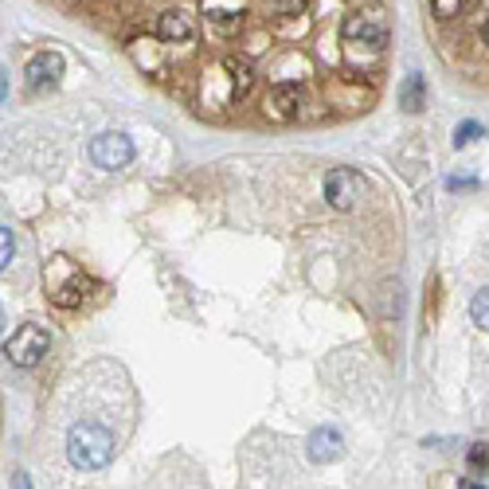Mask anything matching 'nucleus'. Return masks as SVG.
I'll return each mask as SVG.
<instances>
[{
  "label": "nucleus",
  "instance_id": "obj_7",
  "mask_svg": "<svg viewBox=\"0 0 489 489\" xmlns=\"http://www.w3.org/2000/svg\"><path fill=\"white\" fill-rule=\"evenodd\" d=\"M28 86L31 91H48V86H56L59 83V74H63V59L56 56V51H39L36 59L28 63Z\"/></svg>",
  "mask_w": 489,
  "mask_h": 489
},
{
  "label": "nucleus",
  "instance_id": "obj_6",
  "mask_svg": "<svg viewBox=\"0 0 489 489\" xmlns=\"http://www.w3.org/2000/svg\"><path fill=\"white\" fill-rule=\"evenodd\" d=\"M301 102H306V94H301L298 83H278L275 91L266 94L263 114L270 118V122H293V118L301 114Z\"/></svg>",
  "mask_w": 489,
  "mask_h": 489
},
{
  "label": "nucleus",
  "instance_id": "obj_1",
  "mask_svg": "<svg viewBox=\"0 0 489 489\" xmlns=\"http://www.w3.org/2000/svg\"><path fill=\"white\" fill-rule=\"evenodd\" d=\"M67 458L74 470H102L114 458V434L102 423H74L67 434Z\"/></svg>",
  "mask_w": 489,
  "mask_h": 489
},
{
  "label": "nucleus",
  "instance_id": "obj_19",
  "mask_svg": "<svg viewBox=\"0 0 489 489\" xmlns=\"http://www.w3.org/2000/svg\"><path fill=\"white\" fill-rule=\"evenodd\" d=\"M485 43H489V24H485Z\"/></svg>",
  "mask_w": 489,
  "mask_h": 489
},
{
  "label": "nucleus",
  "instance_id": "obj_11",
  "mask_svg": "<svg viewBox=\"0 0 489 489\" xmlns=\"http://www.w3.org/2000/svg\"><path fill=\"white\" fill-rule=\"evenodd\" d=\"M399 106L407 114H419L427 106V83H423V74H407L404 79V86H399Z\"/></svg>",
  "mask_w": 489,
  "mask_h": 489
},
{
  "label": "nucleus",
  "instance_id": "obj_5",
  "mask_svg": "<svg viewBox=\"0 0 489 489\" xmlns=\"http://www.w3.org/2000/svg\"><path fill=\"white\" fill-rule=\"evenodd\" d=\"M91 161L98 169H126L134 161V141L126 134H98L91 141Z\"/></svg>",
  "mask_w": 489,
  "mask_h": 489
},
{
  "label": "nucleus",
  "instance_id": "obj_18",
  "mask_svg": "<svg viewBox=\"0 0 489 489\" xmlns=\"http://www.w3.org/2000/svg\"><path fill=\"white\" fill-rule=\"evenodd\" d=\"M0 329H4V310H0Z\"/></svg>",
  "mask_w": 489,
  "mask_h": 489
},
{
  "label": "nucleus",
  "instance_id": "obj_15",
  "mask_svg": "<svg viewBox=\"0 0 489 489\" xmlns=\"http://www.w3.org/2000/svg\"><path fill=\"white\" fill-rule=\"evenodd\" d=\"M13 251H16V239L8 227H0V270H4L8 263H13Z\"/></svg>",
  "mask_w": 489,
  "mask_h": 489
},
{
  "label": "nucleus",
  "instance_id": "obj_3",
  "mask_svg": "<svg viewBox=\"0 0 489 489\" xmlns=\"http://www.w3.org/2000/svg\"><path fill=\"white\" fill-rule=\"evenodd\" d=\"M341 36L349 43H372V48H384L388 43V20L380 8H368V13H353L341 24Z\"/></svg>",
  "mask_w": 489,
  "mask_h": 489
},
{
  "label": "nucleus",
  "instance_id": "obj_16",
  "mask_svg": "<svg viewBox=\"0 0 489 489\" xmlns=\"http://www.w3.org/2000/svg\"><path fill=\"white\" fill-rule=\"evenodd\" d=\"M431 4H434V16L439 20H450L462 13V0H431Z\"/></svg>",
  "mask_w": 489,
  "mask_h": 489
},
{
  "label": "nucleus",
  "instance_id": "obj_9",
  "mask_svg": "<svg viewBox=\"0 0 489 489\" xmlns=\"http://www.w3.org/2000/svg\"><path fill=\"white\" fill-rule=\"evenodd\" d=\"M192 20H188V13H161V20H157V36H161V43H188L192 39Z\"/></svg>",
  "mask_w": 489,
  "mask_h": 489
},
{
  "label": "nucleus",
  "instance_id": "obj_10",
  "mask_svg": "<svg viewBox=\"0 0 489 489\" xmlns=\"http://www.w3.org/2000/svg\"><path fill=\"white\" fill-rule=\"evenodd\" d=\"M220 67L227 71V79H231V102H239V98H247L251 94V86H255V71H251V63L247 59H235V56H227Z\"/></svg>",
  "mask_w": 489,
  "mask_h": 489
},
{
  "label": "nucleus",
  "instance_id": "obj_13",
  "mask_svg": "<svg viewBox=\"0 0 489 489\" xmlns=\"http://www.w3.org/2000/svg\"><path fill=\"white\" fill-rule=\"evenodd\" d=\"M310 8V0H266V13L275 16H301Z\"/></svg>",
  "mask_w": 489,
  "mask_h": 489
},
{
  "label": "nucleus",
  "instance_id": "obj_17",
  "mask_svg": "<svg viewBox=\"0 0 489 489\" xmlns=\"http://www.w3.org/2000/svg\"><path fill=\"white\" fill-rule=\"evenodd\" d=\"M470 466H474V470H482V466H485V447H474L470 450Z\"/></svg>",
  "mask_w": 489,
  "mask_h": 489
},
{
  "label": "nucleus",
  "instance_id": "obj_8",
  "mask_svg": "<svg viewBox=\"0 0 489 489\" xmlns=\"http://www.w3.org/2000/svg\"><path fill=\"white\" fill-rule=\"evenodd\" d=\"M306 450H310V458H313V462H333V458H341L345 439H341V434H336L333 427H318V431L310 434Z\"/></svg>",
  "mask_w": 489,
  "mask_h": 489
},
{
  "label": "nucleus",
  "instance_id": "obj_4",
  "mask_svg": "<svg viewBox=\"0 0 489 489\" xmlns=\"http://www.w3.org/2000/svg\"><path fill=\"white\" fill-rule=\"evenodd\" d=\"M361 192H364V180L356 169H333L329 180H325V200H329V208H336V212H353Z\"/></svg>",
  "mask_w": 489,
  "mask_h": 489
},
{
  "label": "nucleus",
  "instance_id": "obj_12",
  "mask_svg": "<svg viewBox=\"0 0 489 489\" xmlns=\"http://www.w3.org/2000/svg\"><path fill=\"white\" fill-rule=\"evenodd\" d=\"M470 318H474L477 329H485V333H489V286L474 293V301H470Z\"/></svg>",
  "mask_w": 489,
  "mask_h": 489
},
{
  "label": "nucleus",
  "instance_id": "obj_14",
  "mask_svg": "<svg viewBox=\"0 0 489 489\" xmlns=\"http://www.w3.org/2000/svg\"><path fill=\"white\" fill-rule=\"evenodd\" d=\"M474 137H482V126H477V122H466V126H458V129H454V149L470 145Z\"/></svg>",
  "mask_w": 489,
  "mask_h": 489
},
{
  "label": "nucleus",
  "instance_id": "obj_2",
  "mask_svg": "<svg viewBox=\"0 0 489 489\" xmlns=\"http://www.w3.org/2000/svg\"><path fill=\"white\" fill-rule=\"evenodd\" d=\"M48 349H51V333L43 329V325H20V333L8 336L4 356L16 368H36L43 356H48Z\"/></svg>",
  "mask_w": 489,
  "mask_h": 489
}]
</instances>
